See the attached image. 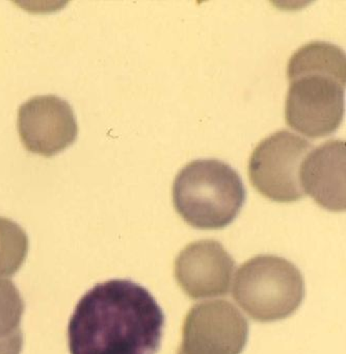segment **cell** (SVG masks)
<instances>
[{
	"instance_id": "obj_1",
	"label": "cell",
	"mask_w": 346,
	"mask_h": 354,
	"mask_svg": "<svg viewBox=\"0 0 346 354\" xmlns=\"http://www.w3.org/2000/svg\"><path fill=\"white\" fill-rule=\"evenodd\" d=\"M164 314L146 288L111 279L90 289L68 326L71 354H156Z\"/></svg>"
},
{
	"instance_id": "obj_2",
	"label": "cell",
	"mask_w": 346,
	"mask_h": 354,
	"mask_svg": "<svg viewBox=\"0 0 346 354\" xmlns=\"http://www.w3.org/2000/svg\"><path fill=\"white\" fill-rule=\"evenodd\" d=\"M345 53L329 42H311L287 67L286 123L311 139L335 133L345 112Z\"/></svg>"
},
{
	"instance_id": "obj_3",
	"label": "cell",
	"mask_w": 346,
	"mask_h": 354,
	"mask_svg": "<svg viewBox=\"0 0 346 354\" xmlns=\"http://www.w3.org/2000/svg\"><path fill=\"white\" fill-rule=\"evenodd\" d=\"M240 174L215 158L195 160L181 169L173 184L177 213L198 230H222L236 220L246 203Z\"/></svg>"
},
{
	"instance_id": "obj_4",
	"label": "cell",
	"mask_w": 346,
	"mask_h": 354,
	"mask_svg": "<svg viewBox=\"0 0 346 354\" xmlns=\"http://www.w3.org/2000/svg\"><path fill=\"white\" fill-rule=\"evenodd\" d=\"M305 281L294 263L276 255H258L238 269L233 298L253 320L273 322L294 314L305 297Z\"/></svg>"
},
{
	"instance_id": "obj_5",
	"label": "cell",
	"mask_w": 346,
	"mask_h": 354,
	"mask_svg": "<svg viewBox=\"0 0 346 354\" xmlns=\"http://www.w3.org/2000/svg\"><path fill=\"white\" fill-rule=\"evenodd\" d=\"M313 145L300 136L280 131L258 144L249 162V176L260 194L277 203H294L305 196L300 185L302 160Z\"/></svg>"
},
{
	"instance_id": "obj_6",
	"label": "cell",
	"mask_w": 346,
	"mask_h": 354,
	"mask_svg": "<svg viewBox=\"0 0 346 354\" xmlns=\"http://www.w3.org/2000/svg\"><path fill=\"white\" fill-rule=\"evenodd\" d=\"M248 337V321L233 304L206 301L187 313L177 354H240Z\"/></svg>"
},
{
	"instance_id": "obj_7",
	"label": "cell",
	"mask_w": 346,
	"mask_h": 354,
	"mask_svg": "<svg viewBox=\"0 0 346 354\" xmlns=\"http://www.w3.org/2000/svg\"><path fill=\"white\" fill-rule=\"evenodd\" d=\"M18 131L32 153L52 156L76 140L78 125L71 106L55 95L36 96L18 111Z\"/></svg>"
},
{
	"instance_id": "obj_8",
	"label": "cell",
	"mask_w": 346,
	"mask_h": 354,
	"mask_svg": "<svg viewBox=\"0 0 346 354\" xmlns=\"http://www.w3.org/2000/svg\"><path fill=\"white\" fill-rule=\"evenodd\" d=\"M236 263L220 243L202 240L187 245L175 261V277L191 299L226 295Z\"/></svg>"
},
{
	"instance_id": "obj_9",
	"label": "cell",
	"mask_w": 346,
	"mask_h": 354,
	"mask_svg": "<svg viewBox=\"0 0 346 354\" xmlns=\"http://www.w3.org/2000/svg\"><path fill=\"white\" fill-rule=\"evenodd\" d=\"M300 185L320 207L345 209V142L329 140L313 148L302 160Z\"/></svg>"
},
{
	"instance_id": "obj_10",
	"label": "cell",
	"mask_w": 346,
	"mask_h": 354,
	"mask_svg": "<svg viewBox=\"0 0 346 354\" xmlns=\"http://www.w3.org/2000/svg\"><path fill=\"white\" fill-rule=\"evenodd\" d=\"M24 302L13 281L0 279V354H21Z\"/></svg>"
},
{
	"instance_id": "obj_11",
	"label": "cell",
	"mask_w": 346,
	"mask_h": 354,
	"mask_svg": "<svg viewBox=\"0 0 346 354\" xmlns=\"http://www.w3.org/2000/svg\"><path fill=\"white\" fill-rule=\"evenodd\" d=\"M0 279H1V277H0Z\"/></svg>"
}]
</instances>
